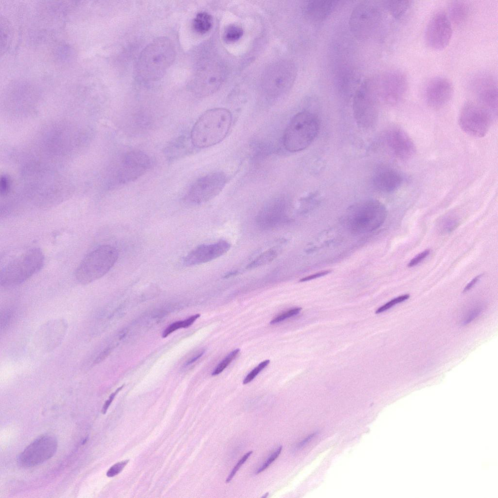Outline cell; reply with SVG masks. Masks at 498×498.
Here are the masks:
<instances>
[{"label":"cell","instance_id":"obj_1","mask_svg":"<svg viewBox=\"0 0 498 498\" xmlns=\"http://www.w3.org/2000/svg\"><path fill=\"white\" fill-rule=\"evenodd\" d=\"M176 51L173 42L166 37H158L141 52L135 72L138 79L144 83L160 79L173 64Z\"/></svg>","mask_w":498,"mask_h":498},{"label":"cell","instance_id":"obj_7","mask_svg":"<svg viewBox=\"0 0 498 498\" xmlns=\"http://www.w3.org/2000/svg\"><path fill=\"white\" fill-rule=\"evenodd\" d=\"M386 216L384 206L377 200H368L351 207L348 211V220L354 231L365 232L379 227Z\"/></svg>","mask_w":498,"mask_h":498},{"label":"cell","instance_id":"obj_38","mask_svg":"<svg viewBox=\"0 0 498 498\" xmlns=\"http://www.w3.org/2000/svg\"><path fill=\"white\" fill-rule=\"evenodd\" d=\"M252 452V451H250L247 452L238 461V462L237 463V464L233 468L232 470H231V473L229 474V475L228 476V478H227L226 480V482L227 483L229 482L231 480L232 478L234 477V476L236 474V472L239 470V469L244 464V463L247 461V460L249 457V456L251 455Z\"/></svg>","mask_w":498,"mask_h":498},{"label":"cell","instance_id":"obj_46","mask_svg":"<svg viewBox=\"0 0 498 498\" xmlns=\"http://www.w3.org/2000/svg\"><path fill=\"white\" fill-rule=\"evenodd\" d=\"M237 274V271L230 272L228 273L226 275H225L224 277L225 278H229V277H231V276H235Z\"/></svg>","mask_w":498,"mask_h":498},{"label":"cell","instance_id":"obj_45","mask_svg":"<svg viewBox=\"0 0 498 498\" xmlns=\"http://www.w3.org/2000/svg\"><path fill=\"white\" fill-rule=\"evenodd\" d=\"M204 352V351H202L196 356H195L193 358H192L187 362V364L188 365L194 362L195 361H196L197 359H198L203 354Z\"/></svg>","mask_w":498,"mask_h":498},{"label":"cell","instance_id":"obj_34","mask_svg":"<svg viewBox=\"0 0 498 498\" xmlns=\"http://www.w3.org/2000/svg\"><path fill=\"white\" fill-rule=\"evenodd\" d=\"M269 362V360H266L260 363L246 376L243 380V384H246L251 382L261 371L267 366Z\"/></svg>","mask_w":498,"mask_h":498},{"label":"cell","instance_id":"obj_11","mask_svg":"<svg viewBox=\"0 0 498 498\" xmlns=\"http://www.w3.org/2000/svg\"><path fill=\"white\" fill-rule=\"evenodd\" d=\"M227 181L226 175L222 172L206 175L193 183L185 196V200L193 204L206 202L222 191Z\"/></svg>","mask_w":498,"mask_h":498},{"label":"cell","instance_id":"obj_5","mask_svg":"<svg viewBox=\"0 0 498 498\" xmlns=\"http://www.w3.org/2000/svg\"><path fill=\"white\" fill-rule=\"evenodd\" d=\"M118 258L114 247L105 245L89 252L77 267L75 277L80 284L91 283L105 275Z\"/></svg>","mask_w":498,"mask_h":498},{"label":"cell","instance_id":"obj_4","mask_svg":"<svg viewBox=\"0 0 498 498\" xmlns=\"http://www.w3.org/2000/svg\"><path fill=\"white\" fill-rule=\"evenodd\" d=\"M44 256L37 248L26 250L10 260L1 269L0 283L3 286L19 285L28 280L42 267Z\"/></svg>","mask_w":498,"mask_h":498},{"label":"cell","instance_id":"obj_35","mask_svg":"<svg viewBox=\"0 0 498 498\" xmlns=\"http://www.w3.org/2000/svg\"><path fill=\"white\" fill-rule=\"evenodd\" d=\"M129 461V460H126L124 461L118 462L113 465L107 470V476L110 478L116 476L123 470Z\"/></svg>","mask_w":498,"mask_h":498},{"label":"cell","instance_id":"obj_17","mask_svg":"<svg viewBox=\"0 0 498 498\" xmlns=\"http://www.w3.org/2000/svg\"><path fill=\"white\" fill-rule=\"evenodd\" d=\"M454 94V87L451 81L443 76H435L426 84L424 96L427 105L433 109H439L446 106Z\"/></svg>","mask_w":498,"mask_h":498},{"label":"cell","instance_id":"obj_10","mask_svg":"<svg viewBox=\"0 0 498 498\" xmlns=\"http://www.w3.org/2000/svg\"><path fill=\"white\" fill-rule=\"evenodd\" d=\"M151 165V159L144 152L139 150L128 151L121 156L115 181L120 185L134 181L144 174Z\"/></svg>","mask_w":498,"mask_h":498},{"label":"cell","instance_id":"obj_28","mask_svg":"<svg viewBox=\"0 0 498 498\" xmlns=\"http://www.w3.org/2000/svg\"><path fill=\"white\" fill-rule=\"evenodd\" d=\"M243 34V30L239 25L229 24L224 32V39L229 42H235L239 39Z\"/></svg>","mask_w":498,"mask_h":498},{"label":"cell","instance_id":"obj_33","mask_svg":"<svg viewBox=\"0 0 498 498\" xmlns=\"http://www.w3.org/2000/svg\"><path fill=\"white\" fill-rule=\"evenodd\" d=\"M458 226V221L452 217H446L440 222V228L444 232H449L456 229Z\"/></svg>","mask_w":498,"mask_h":498},{"label":"cell","instance_id":"obj_20","mask_svg":"<svg viewBox=\"0 0 498 498\" xmlns=\"http://www.w3.org/2000/svg\"><path fill=\"white\" fill-rule=\"evenodd\" d=\"M285 202L282 198L269 202L260 211L258 222L264 228H272L280 225L285 216Z\"/></svg>","mask_w":498,"mask_h":498},{"label":"cell","instance_id":"obj_32","mask_svg":"<svg viewBox=\"0 0 498 498\" xmlns=\"http://www.w3.org/2000/svg\"><path fill=\"white\" fill-rule=\"evenodd\" d=\"M409 294H405V295H403L400 296L399 297H396L395 298H394L393 299L391 300L390 301H389V302H387L384 305H382V306H381L380 307L378 308L377 309V310L376 311L375 313L376 314H379V313H380L381 312H384V311L388 310L390 308L392 307V306H393L395 304H398V303H400V302H402L407 300V299H408L409 298Z\"/></svg>","mask_w":498,"mask_h":498},{"label":"cell","instance_id":"obj_36","mask_svg":"<svg viewBox=\"0 0 498 498\" xmlns=\"http://www.w3.org/2000/svg\"><path fill=\"white\" fill-rule=\"evenodd\" d=\"M301 309L302 308L300 307L290 309L275 318L270 322V323L271 324H275L281 322L287 318L295 316L298 314Z\"/></svg>","mask_w":498,"mask_h":498},{"label":"cell","instance_id":"obj_41","mask_svg":"<svg viewBox=\"0 0 498 498\" xmlns=\"http://www.w3.org/2000/svg\"><path fill=\"white\" fill-rule=\"evenodd\" d=\"M329 272H330V271H329V270H325V271H323L315 273L314 274L308 276H307L306 277H304V278L301 279L300 281V282H305V281H309V280H311L312 279H315L316 278H319V277H321V276H323L327 274Z\"/></svg>","mask_w":498,"mask_h":498},{"label":"cell","instance_id":"obj_26","mask_svg":"<svg viewBox=\"0 0 498 498\" xmlns=\"http://www.w3.org/2000/svg\"><path fill=\"white\" fill-rule=\"evenodd\" d=\"M412 1L409 0H389L386 1V6L390 14L395 18H399L408 11Z\"/></svg>","mask_w":498,"mask_h":498},{"label":"cell","instance_id":"obj_43","mask_svg":"<svg viewBox=\"0 0 498 498\" xmlns=\"http://www.w3.org/2000/svg\"><path fill=\"white\" fill-rule=\"evenodd\" d=\"M9 182L8 180L5 177H3L1 178L0 181V192L1 194H5L8 189Z\"/></svg>","mask_w":498,"mask_h":498},{"label":"cell","instance_id":"obj_16","mask_svg":"<svg viewBox=\"0 0 498 498\" xmlns=\"http://www.w3.org/2000/svg\"><path fill=\"white\" fill-rule=\"evenodd\" d=\"M377 82L379 94L390 104H395L400 102L408 91V78L400 71H389Z\"/></svg>","mask_w":498,"mask_h":498},{"label":"cell","instance_id":"obj_3","mask_svg":"<svg viewBox=\"0 0 498 498\" xmlns=\"http://www.w3.org/2000/svg\"><path fill=\"white\" fill-rule=\"evenodd\" d=\"M317 116L308 111L295 114L289 122L283 136L285 148L291 152L300 151L314 140L319 130Z\"/></svg>","mask_w":498,"mask_h":498},{"label":"cell","instance_id":"obj_15","mask_svg":"<svg viewBox=\"0 0 498 498\" xmlns=\"http://www.w3.org/2000/svg\"><path fill=\"white\" fill-rule=\"evenodd\" d=\"M452 24L446 13L439 11L430 19L425 32V39L429 48L442 50L448 45L452 36Z\"/></svg>","mask_w":498,"mask_h":498},{"label":"cell","instance_id":"obj_14","mask_svg":"<svg viewBox=\"0 0 498 498\" xmlns=\"http://www.w3.org/2000/svg\"><path fill=\"white\" fill-rule=\"evenodd\" d=\"M471 88L479 104L493 116L497 115L498 103V84L496 79L488 72L479 73L473 77Z\"/></svg>","mask_w":498,"mask_h":498},{"label":"cell","instance_id":"obj_27","mask_svg":"<svg viewBox=\"0 0 498 498\" xmlns=\"http://www.w3.org/2000/svg\"><path fill=\"white\" fill-rule=\"evenodd\" d=\"M277 256V252L273 249H270L264 252L258 257L249 263L247 268H254L266 265L273 261Z\"/></svg>","mask_w":498,"mask_h":498},{"label":"cell","instance_id":"obj_25","mask_svg":"<svg viewBox=\"0 0 498 498\" xmlns=\"http://www.w3.org/2000/svg\"><path fill=\"white\" fill-rule=\"evenodd\" d=\"M213 25V18L211 15L205 12H201L196 14L193 21L194 30L199 34H205L211 29Z\"/></svg>","mask_w":498,"mask_h":498},{"label":"cell","instance_id":"obj_40","mask_svg":"<svg viewBox=\"0 0 498 498\" xmlns=\"http://www.w3.org/2000/svg\"><path fill=\"white\" fill-rule=\"evenodd\" d=\"M124 386V385L119 387L114 392H113L110 395L108 399L106 400V401L105 402L103 406L102 409V413L103 414H105L106 413L108 408H109V406L110 405L115 396L122 390Z\"/></svg>","mask_w":498,"mask_h":498},{"label":"cell","instance_id":"obj_21","mask_svg":"<svg viewBox=\"0 0 498 498\" xmlns=\"http://www.w3.org/2000/svg\"><path fill=\"white\" fill-rule=\"evenodd\" d=\"M336 0H310L303 6V13L308 19L320 22L327 18L335 9Z\"/></svg>","mask_w":498,"mask_h":498},{"label":"cell","instance_id":"obj_30","mask_svg":"<svg viewBox=\"0 0 498 498\" xmlns=\"http://www.w3.org/2000/svg\"><path fill=\"white\" fill-rule=\"evenodd\" d=\"M240 351L239 349H236L229 354L217 366L215 370L213 372V375H217L220 374L231 363V362L236 357Z\"/></svg>","mask_w":498,"mask_h":498},{"label":"cell","instance_id":"obj_39","mask_svg":"<svg viewBox=\"0 0 498 498\" xmlns=\"http://www.w3.org/2000/svg\"><path fill=\"white\" fill-rule=\"evenodd\" d=\"M429 253L430 250L429 249H426L421 252L410 261L408 264V266L410 267L418 265L423 260L426 258Z\"/></svg>","mask_w":498,"mask_h":498},{"label":"cell","instance_id":"obj_37","mask_svg":"<svg viewBox=\"0 0 498 498\" xmlns=\"http://www.w3.org/2000/svg\"><path fill=\"white\" fill-rule=\"evenodd\" d=\"M282 449V446H279L278 449L272 454L265 462L257 470L255 471V474H258L263 471L279 456Z\"/></svg>","mask_w":498,"mask_h":498},{"label":"cell","instance_id":"obj_2","mask_svg":"<svg viewBox=\"0 0 498 498\" xmlns=\"http://www.w3.org/2000/svg\"><path fill=\"white\" fill-rule=\"evenodd\" d=\"M232 123L231 112L224 108H214L204 112L194 124L190 137L195 147L204 148L221 142L228 133Z\"/></svg>","mask_w":498,"mask_h":498},{"label":"cell","instance_id":"obj_19","mask_svg":"<svg viewBox=\"0 0 498 498\" xmlns=\"http://www.w3.org/2000/svg\"><path fill=\"white\" fill-rule=\"evenodd\" d=\"M387 141L393 154L400 160H408L415 154L416 148L413 141L402 129L397 128L390 131Z\"/></svg>","mask_w":498,"mask_h":498},{"label":"cell","instance_id":"obj_44","mask_svg":"<svg viewBox=\"0 0 498 498\" xmlns=\"http://www.w3.org/2000/svg\"><path fill=\"white\" fill-rule=\"evenodd\" d=\"M481 275H479L474 278L464 287L463 292H465L471 289L479 280Z\"/></svg>","mask_w":498,"mask_h":498},{"label":"cell","instance_id":"obj_13","mask_svg":"<svg viewBox=\"0 0 498 498\" xmlns=\"http://www.w3.org/2000/svg\"><path fill=\"white\" fill-rule=\"evenodd\" d=\"M296 75L295 65L291 61L276 63L268 69L263 78V87L268 94L277 95L286 91Z\"/></svg>","mask_w":498,"mask_h":498},{"label":"cell","instance_id":"obj_9","mask_svg":"<svg viewBox=\"0 0 498 498\" xmlns=\"http://www.w3.org/2000/svg\"><path fill=\"white\" fill-rule=\"evenodd\" d=\"M492 116L479 104L467 102L460 111L459 124L466 134L473 137L482 138L489 131Z\"/></svg>","mask_w":498,"mask_h":498},{"label":"cell","instance_id":"obj_22","mask_svg":"<svg viewBox=\"0 0 498 498\" xmlns=\"http://www.w3.org/2000/svg\"><path fill=\"white\" fill-rule=\"evenodd\" d=\"M193 147L190 136L182 135L171 141L164 149V156L168 161L178 160L191 154Z\"/></svg>","mask_w":498,"mask_h":498},{"label":"cell","instance_id":"obj_6","mask_svg":"<svg viewBox=\"0 0 498 498\" xmlns=\"http://www.w3.org/2000/svg\"><path fill=\"white\" fill-rule=\"evenodd\" d=\"M379 95L378 82L374 79L365 80L355 91L353 109L359 126L368 128L375 123L378 116Z\"/></svg>","mask_w":498,"mask_h":498},{"label":"cell","instance_id":"obj_18","mask_svg":"<svg viewBox=\"0 0 498 498\" xmlns=\"http://www.w3.org/2000/svg\"><path fill=\"white\" fill-rule=\"evenodd\" d=\"M230 247V243L224 240L201 245L188 253L183 259V263L191 266L211 261L226 253Z\"/></svg>","mask_w":498,"mask_h":498},{"label":"cell","instance_id":"obj_24","mask_svg":"<svg viewBox=\"0 0 498 498\" xmlns=\"http://www.w3.org/2000/svg\"><path fill=\"white\" fill-rule=\"evenodd\" d=\"M469 13L470 8L466 3L462 1H454L449 5L448 15H447L451 24L459 26L465 23Z\"/></svg>","mask_w":498,"mask_h":498},{"label":"cell","instance_id":"obj_42","mask_svg":"<svg viewBox=\"0 0 498 498\" xmlns=\"http://www.w3.org/2000/svg\"><path fill=\"white\" fill-rule=\"evenodd\" d=\"M315 435H316V433H313V434H310V435H309L308 437H307L306 438L303 439L301 442L299 443L296 445V446H295V450H299V449H301L303 447H304L310 441H311L312 438H314L315 436Z\"/></svg>","mask_w":498,"mask_h":498},{"label":"cell","instance_id":"obj_8","mask_svg":"<svg viewBox=\"0 0 498 498\" xmlns=\"http://www.w3.org/2000/svg\"><path fill=\"white\" fill-rule=\"evenodd\" d=\"M381 20L378 8L369 1H364L352 12L349 22L350 31L357 39L366 40L374 36Z\"/></svg>","mask_w":498,"mask_h":498},{"label":"cell","instance_id":"obj_12","mask_svg":"<svg viewBox=\"0 0 498 498\" xmlns=\"http://www.w3.org/2000/svg\"><path fill=\"white\" fill-rule=\"evenodd\" d=\"M57 440L52 434H43L27 446L18 458V463L24 467L38 465L51 458L57 449Z\"/></svg>","mask_w":498,"mask_h":498},{"label":"cell","instance_id":"obj_23","mask_svg":"<svg viewBox=\"0 0 498 498\" xmlns=\"http://www.w3.org/2000/svg\"><path fill=\"white\" fill-rule=\"evenodd\" d=\"M403 178L399 172L392 169H384L374 176L373 183L379 190L386 193L393 192L402 184Z\"/></svg>","mask_w":498,"mask_h":498},{"label":"cell","instance_id":"obj_47","mask_svg":"<svg viewBox=\"0 0 498 498\" xmlns=\"http://www.w3.org/2000/svg\"><path fill=\"white\" fill-rule=\"evenodd\" d=\"M268 495V493H266V494H265V495H264L263 496H262V498H267V497Z\"/></svg>","mask_w":498,"mask_h":498},{"label":"cell","instance_id":"obj_29","mask_svg":"<svg viewBox=\"0 0 498 498\" xmlns=\"http://www.w3.org/2000/svg\"><path fill=\"white\" fill-rule=\"evenodd\" d=\"M200 314H197L192 316L188 319L181 321H178L174 322L170 325L163 332L162 337L165 338L173 332L180 328H187L191 326L195 321L200 317Z\"/></svg>","mask_w":498,"mask_h":498},{"label":"cell","instance_id":"obj_31","mask_svg":"<svg viewBox=\"0 0 498 498\" xmlns=\"http://www.w3.org/2000/svg\"><path fill=\"white\" fill-rule=\"evenodd\" d=\"M483 309V307L481 305H476L470 309L462 318V324L466 325L472 321L481 314Z\"/></svg>","mask_w":498,"mask_h":498}]
</instances>
